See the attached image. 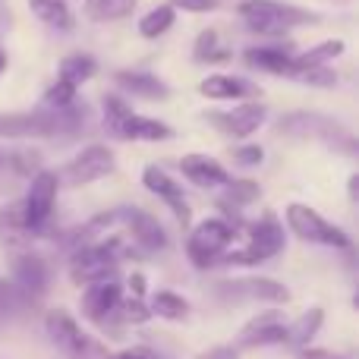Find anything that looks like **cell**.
<instances>
[{"label": "cell", "mask_w": 359, "mask_h": 359, "mask_svg": "<svg viewBox=\"0 0 359 359\" xmlns=\"http://www.w3.org/2000/svg\"><path fill=\"white\" fill-rule=\"evenodd\" d=\"M297 359H350V356L325 350V347H303V350H297Z\"/></svg>", "instance_id": "obj_41"}, {"label": "cell", "mask_w": 359, "mask_h": 359, "mask_svg": "<svg viewBox=\"0 0 359 359\" xmlns=\"http://www.w3.org/2000/svg\"><path fill=\"white\" fill-rule=\"evenodd\" d=\"M142 186L151 192V196H158L164 205H168L170 211L177 215V221L183 224H189V202H186V192H183V186L177 183L174 177H168L161 168H155V164H149V168L142 170Z\"/></svg>", "instance_id": "obj_16"}, {"label": "cell", "mask_w": 359, "mask_h": 359, "mask_svg": "<svg viewBox=\"0 0 359 359\" xmlns=\"http://www.w3.org/2000/svg\"><path fill=\"white\" fill-rule=\"evenodd\" d=\"M6 69V57H4V50H0V73Z\"/></svg>", "instance_id": "obj_45"}, {"label": "cell", "mask_w": 359, "mask_h": 359, "mask_svg": "<svg viewBox=\"0 0 359 359\" xmlns=\"http://www.w3.org/2000/svg\"><path fill=\"white\" fill-rule=\"evenodd\" d=\"M325 325V309H318V306H312V309H306L303 316L297 318V322H287V331H284V347H293V350H303L312 344V337L322 331Z\"/></svg>", "instance_id": "obj_22"}, {"label": "cell", "mask_w": 359, "mask_h": 359, "mask_svg": "<svg viewBox=\"0 0 359 359\" xmlns=\"http://www.w3.org/2000/svg\"><path fill=\"white\" fill-rule=\"evenodd\" d=\"M287 227L293 230V236H299V240L306 243H318V246H328V249H350L353 246V240L347 236V230H341L337 224L325 221L322 215H318L316 208H309V205H287Z\"/></svg>", "instance_id": "obj_6"}, {"label": "cell", "mask_w": 359, "mask_h": 359, "mask_svg": "<svg viewBox=\"0 0 359 359\" xmlns=\"http://www.w3.org/2000/svg\"><path fill=\"white\" fill-rule=\"evenodd\" d=\"M6 170L16 177H35L41 170V155L32 149H16V151H10V168Z\"/></svg>", "instance_id": "obj_35"}, {"label": "cell", "mask_w": 359, "mask_h": 359, "mask_svg": "<svg viewBox=\"0 0 359 359\" xmlns=\"http://www.w3.org/2000/svg\"><path fill=\"white\" fill-rule=\"evenodd\" d=\"M88 120L86 104H69L63 111H13L0 114V139H57L79 133Z\"/></svg>", "instance_id": "obj_1"}, {"label": "cell", "mask_w": 359, "mask_h": 359, "mask_svg": "<svg viewBox=\"0 0 359 359\" xmlns=\"http://www.w3.org/2000/svg\"><path fill=\"white\" fill-rule=\"evenodd\" d=\"M0 236L6 243L29 240V230H25V221H22V202H13L0 208Z\"/></svg>", "instance_id": "obj_30"}, {"label": "cell", "mask_w": 359, "mask_h": 359, "mask_svg": "<svg viewBox=\"0 0 359 359\" xmlns=\"http://www.w3.org/2000/svg\"><path fill=\"white\" fill-rule=\"evenodd\" d=\"M284 331H287V316L280 309H265L259 316H252L246 325L240 328L233 347L240 350H259V347H274L284 344Z\"/></svg>", "instance_id": "obj_12"}, {"label": "cell", "mask_w": 359, "mask_h": 359, "mask_svg": "<svg viewBox=\"0 0 359 359\" xmlns=\"http://www.w3.org/2000/svg\"><path fill=\"white\" fill-rule=\"evenodd\" d=\"M287 79H297V82H306V86H318V88H331L337 82V76L331 73L328 67H293L287 69Z\"/></svg>", "instance_id": "obj_31"}, {"label": "cell", "mask_w": 359, "mask_h": 359, "mask_svg": "<svg viewBox=\"0 0 359 359\" xmlns=\"http://www.w3.org/2000/svg\"><path fill=\"white\" fill-rule=\"evenodd\" d=\"M57 189H60V180H57L54 170H38L32 177V186L22 198V221H25L29 236H38L48 230L50 217H54Z\"/></svg>", "instance_id": "obj_7"}, {"label": "cell", "mask_w": 359, "mask_h": 359, "mask_svg": "<svg viewBox=\"0 0 359 359\" xmlns=\"http://www.w3.org/2000/svg\"><path fill=\"white\" fill-rule=\"evenodd\" d=\"M136 10V0H86V16L92 22H114L126 19Z\"/></svg>", "instance_id": "obj_27"}, {"label": "cell", "mask_w": 359, "mask_h": 359, "mask_svg": "<svg viewBox=\"0 0 359 359\" xmlns=\"http://www.w3.org/2000/svg\"><path fill=\"white\" fill-rule=\"evenodd\" d=\"M149 312L164 318V322H186V316H189V299H183L174 290H158L149 303Z\"/></svg>", "instance_id": "obj_24"}, {"label": "cell", "mask_w": 359, "mask_h": 359, "mask_svg": "<svg viewBox=\"0 0 359 359\" xmlns=\"http://www.w3.org/2000/svg\"><path fill=\"white\" fill-rule=\"evenodd\" d=\"M174 22H177V10L170 4H161V6L149 10L142 19H139V35L158 38V35H164V32H168Z\"/></svg>", "instance_id": "obj_29"}, {"label": "cell", "mask_w": 359, "mask_h": 359, "mask_svg": "<svg viewBox=\"0 0 359 359\" xmlns=\"http://www.w3.org/2000/svg\"><path fill=\"white\" fill-rule=\"evenodd\" d=\"M120 230L123 236L142 252H158L168 246V233L164 227L142 208H120Z\"/></svg>", "instance_id": "obj_13"}, {"label": "cell", "mask_w": 359, "mask_h": 359, "mask_svg": "<svg viewBox=\"0 0 359 359\" xmlns=\"http://www.w3.org/2000/svg\"><path fill=\"white\" fill-rule=\"evenodd\" d=\"M123 303V287L120 280H101V284H88L82 290V316L92 325H98L101 331H114L117 328V309Z\"/></svg>", "instance_id": "obj_11"}, {"label": "cell", "mask_w": 359, "mask_h": 359, "mask_svg": "<svg viewBox=\"0 0 359 359\" xmlns=\"http://www.w3.org/2000/svg\"><path fill=\"white\" fill-rule=\"evenodd\" d=\"M180 170H183V177L189 180V183L202 186V189H217V186L230 183L227 168L208 155H186L183 161H180Z\"/></svg>", "instance_id": "obj_17"}, {"label": "cell", "mask_w": 359, "mask_h": 359, "mask_svg": "<svg viewBox=\"0 0 359 359\" xmlns=\"http://www.w3.org/2000/svg\"><path fill=\"white\" fill-rule=\"evenodd\" d=\"M236 236V224L227 217H205L202 224H196L186 240V255L189 262L205 271V268L217 265L224 259V252H230V243Z\"/></svg>", "instance_id": "obj_5"}, {"label": "cell", "mask_w": 359, "mask_h": 359, "mask_svg": "<svg viewBox=\"0 0 359 359\" xmlns=\"http://www.w3.org/2000/svg\"><path fill=\"white\" fill-rule=\"evenodd\" d=\"M29 6L41 22L50 25V29H60V32L73 29V10H69L67 0H29Z\"/></svg>", "instance_id": "obj_23"}, {"label": "cell", "mask_w": 359, "mask_h": 359, "mask_svg": "<svg viewBox=\"0 0 359 359\" xmlns=\"http://www.w3.org/2000/svg\"><path fill=\"white\" fill-rule=\"evenodd\" d=\"M227 57H230V50L217 48V32L215 29L198 32V38H196V60H202V63H221V60H227Z\"/></svg>", "instance_id": "obj_33"}, {"label": "cell", "mask_w": 359, "mask_h": 359, "mask_svg": "<svg viewBox=\"0 0 359 359\" xmlns=\"http://www.w3.org/2000/svg\"><path fill=\"white\" fill-rule=\"evenodd\" d=\"M114 82H117L126 95H133V98L164 101L170 95V88L164 86L155 73H145V69H120V73H114Z\"/></svg>", "instance_id": "obj_18"}, {"label": "cell", "mask_w": 359, "mask_h": 359, "mask_svg": "<svg viewBox=\"0 0 359 359\" xmlns=\"http://www.w3.org/2000/svg\"><path fill=\"white\" fill-rule=\"evenodd\" d=\"M170 136H174V130L168 123L142 117V114H130L117 133V139H126V142H164Z\"/></svg>", "instance_id": "obj_21"}, {"label": "cell", "mask_w": 359, "mask_h": 359, "mask_svg": "<svg viewBox=\"0 0 359 359\" xmlns=\"http://www.w3.org/2000/svg\"><path fill=\"white\" fill-rule=\"evenodd\" d=\"M356 183H359V180L350 177V198H356Z\"/></svg>", "instance_id": "obj_44"}, {"label": "cell", "mask_w": 359, "mask_h": 359, "mask_svg": "<svg viewBox=\"0 0 359 359\" xmlns=\"http://www.w3.org/2000/svg\"><path fill=\"white\" fill-rule=\"evenodd\" d=\"M130 290H133V297H136V299L145 297V278H142V274H133V278H130Z\"/></svg>", "instance_id": "obj_42"}, {"label": "cell", "mask_w": 359, "mask_h": 359, "mask_svg": "<svg viewBox=\"0 0 359 359\" xmlns=\"http://www.w3.org/2000/svg\"><path fill=\"white\" fill-rule=\"evenodd\" d=\"M44 331H48L50 344L60 350L67 359H111V350L101 337L86 331L67 309H54L44 318Z\"/></svg>", "instance_id": "obj_3"}, {"label": "cell", "mask_w": 359, "mask_h": 359, "mask_svg": "<svg viewBox=\"0 0 359 359\" xmlns=\"http://www.w3.org/2000/svg\"><path fill=\"white\" fill-rule=\"evenodd\" d=\"M69 104H76V86L57 79L54 86L44 92V107H48V111H63V107H69Z\"/></svg>", "instance_id": "obj_36"}, {"label": "cell", "mask_w": 359, "mask_h": 359, "mask_svg": "<svg viewBox=\"0 0 359 359\" xmlns=\"http://www.w3.org/2000/svg\"><path fill=\"white\" fill-rule=\"evenodd\" d=\"M6 168H10V151L0 149V170H6Z\"/></svg>", "instance_id": "obj_43"}, {"label": "cell", "mask_w": 359, "mask_h": 359, "mask_svg": "<svg viewBox=\"0 0 359 359\" xmlns=\"http://www.w3.org/2000/svg\"><path fill=\"white\" fill-rule=\"evenodd\" d=\"M265 117H268V111H265V104H259V101L236 104L233 111L205 114V120H208L211 126H217L221 133H227V136H233V139H246V136H252V133H259V126L265 123Z\"/></svg>", "instance_id": "obj_15"}, {"label": "cell", "mask_w": 359, "mask_h": 359, "mask_svg": "<svg viewBox=\"0 0 359 359\" xmlns=\"http://www.w3.org/2000/svg\"><path fill=\"white\" fill-rule=\"evenodd\" d=\"M198 92L211 101H230V98H259V88L252 82L240 79V76H227V73H215L208 79H202Z\"/></svg>", "instance_id": "obj_20"}, {"label": "cell", "mask_w": 359, "mask_h": 359, "mask_svg": "<svg viewBox=\"0 0 359 359\" xmlns=\"http://www.w3.org/2000/svg\"><path fill=\"white\" fill-rule=\"evenodd\" d=\"M280 133L287 136H312V139H325L328 145L334 149H344V151H356V142L347 130H344L337 120L325 117V114H306V111H297V114H287L280 117Z\"/></svg>", "instance_id": "obj_8"}, {"label": "cell", "mask_w": 359, "mask_h": 359, "mask_svg": "<svg viewBox=\"0 0 359 359\" xmlns=\"http://www.w3.org/2000/svg\"><path fill=\"white\" fill-rule=\"evenodd\" d=\"M293 54H297L293 44L284 41V44H265V48H249L246 54H243V60L252 69H265V73H271V76H284L293 63Z\"/></svg>", "instance_id": "obj_19"}, {"label": "cell", "mask_w": 359, "mask_h": 359, "mask_svg": "<svg viewBox=\"0 0 359 359\" xmlns=\"http://www.w3.org/2000/svg\"><path fill=\"white\" fill-rule=\"evenodd\" d=\"M215 297L224 303H290V290L271 278H240L217 280Z\"/></svg>", "instance_id": "obj_10"}, {"label": "cell", "mask_w": 359, "mask_h": 359, "mask_svg": "<svg viewBox=\"0 0 359 359\" xmlns=\"http://www.w3.org/2000/svg\"><path fill=\"white\" fill-rule=\"evenodd\" d=\"M217 4H221V0H170L174 10H186V13H208V10H215Z\"/></svg>", "instance_id": "obj_38"}, {"label": "cell", "mask_w": 359, "mask_h": 359, "mask_svg": "<svg viewBox=\"0 0 359 359\" xmlns=\"http://www.w3.org/2000/svg\"><path fill=\"white\" fill-rule=\"evenodd\" d=\"M13 287H16L29 303L41 299L50 287V265L38 252H19L16 259H13Z\"/></svg>", "instance_id": "obj_14"}, {"label": "cell", "mask_w": 359, "mask_h": 359, "mask_svg": "<svg viewBox=\"0 0 359 359\" xmlns=\"http://www.w3.org/2000/svg\"><path fill=\"white\" fill-rule=\"evenodd\" d=\"M246 246L233 249V252H224V259L217 265H262V262L274 259V255L284 252L287 246V233L284 224L278 221L274 211H265L259 221H252L246 227Z\"/></svg>", "instance_id": "obj_4"}, {"label": "cell", "mask_w": 359, "mask_h": 359, "mask_svg": "<svg viewBox=\"0 0 359 359\" xmlns=\"http://www.w3.org/2000/svg\"><path fill=\"white\" fill-rule=\"evenodd\" d=\"M233 161L240 164V168H259V164L265 161V151H262L259 145H240V149H233Z\"/></svg>", "instance_id": "obj_37"}, {"label": "cell", "mask_w": 359, "mask_h": 359, "mask_svg": "<svg viewBox=\"0 0 359 359\" xmlns=\"http://www.w3.org/2000/svg\"><path fill=\"white\" fill-rule=\"evenodd\" d=\"M117 168V158L107 145H86L79 155H73L67 161V168L57 174L63 186H88L95 180H104L114 174Z\"/></svg>", "instance_id": "obj_9"}, {"label": "cell", "mask_w": 359, "mask_h": 359, "mask_svg": "<svg viewBox=\"0 0 359 359\" xmlns=\"http://www.w3.org/2000/svg\"><path fill=\"white\" fill-rule=\"evenodd\" d=\"M240 16L249 32H259L268 38H278L287 29H297V25L318 22V13L299 10V6L280 4V0H246V4H240Z\"/></svg>", "instance_id": "obj_2"}, {"label": "cell", "mask_w": 359, "mask_h": 359, "mask_svg": "<svg viewBox=\"0 0 359 359\" xmlns=\"http://www.w3.org/2000/svg\"><path fill=\"white\" fill-rule=\"evenodd\" d=\"M25 306H32L29 299L22 297V293L13 287V280L0 278V322H6V318H13L16 312H22Z\"/></svg>", "instance_id": "obj_34"}, {"label": "cell", "mask_w": 359, "mask_h": 359, "mask_svg": "<svg viewBox=\"0 0 359 359\" xmlns=\"http://www.w3.org/2000/svg\"><path fill=\"white\" fill-rule=\"evenodd\" d=\"M344 48H347V44H344L341 38H331V41L316 44V48L303 50V54H293V67H325L328 60L341 57Z\"/></svg>", "instance_id": "obj_28"}, {"label": "cell", "mask_w": 359, "mask_h": 359, "mask_svg": "<svg viewBox=\"0 0 359 359\" xmlns=\"http://www.w3.org/2000/svg\"><path fill=\"white\" fill-rule=\"evenodd\" d=\"M130 114H133V107L126 104V98H120V95H107L104 98V130L117 139L120 126H123V120L130 117Z\"/></svg>", "instance_id": "obj_32"}, {"label": "cell", "mask_w": 359, "mask_h": 359, "mask_svg": "<svg viewBox=\"0 0 359 359\" xmlns=\"http://www.w3.org/2000/svg\"><path fill=\"white\" fill-rule=\"evenodd\" d=\"M95 73H98V63H95V57H88V54H69V57H63V60H60V76H57V79H63V82H69V86L79 88L82 82H88Z\"/></svg>", "instance_id": "obj_26"}, {"label": "cell", "mask_w": 359, "mask_h": 359, "mask_svg": "<svg viewBox=\"0 0 359 359\" xmlns=\"http://www.w3.org/2000/svg\"><path fill=\"white\" fill-rule=\"evenodd\" d=\"M111 359H161V353H155L151 347H126L120 353H111Z\"/></svg>", "instance_id": "obj_40"}, {"label": "cell", "mask_w": 359, "mask_h": 359, "mask_svg": "<svg viewBox=\"0 0 359 359\" xmlns=\"http://www.w3.org/2000/svg\"><path fill=\"white\" fill-rule=\"evenodd\" d=\"M259 196H262L259 183H252V180H230V183L224 186L221 208L224 211H240V208H246V205H252Z\"/></svg>", "instance_id": "obj_25"}, {"label": "cell", "mask_w": 359, "mask_h": 359, "mask_svg": "<svg viewBox=\"0 0 359 359\" xmlns=\"http://www.w3.org/2000/svg\"><path fill=\"white\" fill-rule=\"evenodd\" d=\"M196 359H240V350H236L233 344H217V347H211V350H202Z\"/></svg>", "instance_id": "obj_39"}]
</instances>
